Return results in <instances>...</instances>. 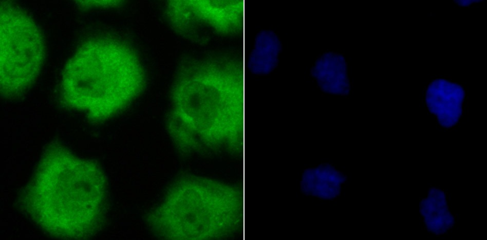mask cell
<instances>
[{
  "instance_id": "cell-7",
  "label": "cell",
  "mask_w": 487,
  "mask_h": 240,
  "mask_svg": "<svg viewBox=\"0 0 487 240\" xmlns=\"http://www.w3.org/2000/svg\"><path fill=\"white\" fill-rule=\"evenodd\" d=\"M282 49L280 40L275 32L261 30L255 36L246 66L254 75H268L277 66Z\"/></svg>"
},
{
  "instance_id": "cell-5",
  "label": "cell",
  "mask_w": 487,
  "mask_h": 240,
  "mask_svg": "<svg viewBox=\"0 0 487 240\" xmlns=\"http://www.w3.org/2000/svg\"><path fill=\"white\" fill-rule=\"evenodd\" d=\"M464 96L460 85L438 79L428 85L425 100L429 110L437 117L439 123L449 128L456 124L462 115Z\"/></svg>"
},
{
  "instance_id": "cell-2",
  "label": "cell",
  "mask_w": 487,
  "mask_h": 240,
  "mask_svg": "<svg viewBox=\"0 0 487 240\" xmlns=\"http://www.w3.org/2000/svg\"><path fill=\"white\" fill-rule=\"evenodd\" d=\"M65 100L104 119L124 107L142 90L144 77L134 53L121 43L92 42L67 64L63 79Z\"/></svg>"
},
{
  "instance_id": "cell-6",
  "label": "cell",
  "mask_w": 487,
  "mask_h": 240,
  "mask_svg": "<svg viewBox=\"0 0 487 240\" xmlns=\"http://www.w3.org/2000/svg\"><path fill=\"white\" fill-rule=\"evenodd\" d=\"M347 70L344 57L337 53L328 52L316 60L311 73L323 91L346 96L350 90Z\"/></svg>"
},
{
  "instance_id": "cell-1",
  "label": "cell",
  "mask_w": 487,
  "mask_h": 240,
  "mask_svg": "<svg viewBox=\"0 0 487 240\" xmlns=\"http://www.w3.org/2000/svg\"><path fill=\"white\" fill-rule=\"evenodd\" d=\"M245 68L237 54L193 60L180 67L172 113L199 153L233 156L244 149Z\"/></svg>"
},
{
  "instance_id": "cell-3",
  "label": "cell",
  "mask_w": 487,
  "mask_h": 240,
  "mask_svg": "<svg viewBox=\"0 0 487 240\" xmlns=\"http://www.w3.org/2000/svg\"><path fill=\"white\" fill-rule=\"evenodd\" d=\"M220 183L198 177L179 180L152 215L153 228L170 239L207 238L224 223L229 211L225 195L217 196Z\"/></svg>"
},
{
  "instance_id": "cell-9",
  "label": "cell",
  "mask_w": 487,
  "mask_h": 240,
  "mask_svg": "<svg viewBox=\"0 0 487 240\" xmlns=\"http://www.w3.org/2000/svg\"><path fill=\"white\" fill-rule=\"evenodd\" d=\"M473 2V1H457L459 5H467Z\"/></svg>"
},
{
  "instance_id": "cell-4",
  "label": "cell",
  "mask_w": 487,
  "mask_h": 240,
  "mask_svg": "<svg viewBox=\"0 0 487 240\" xmlns=\"http://www.w3.org/2000/svg\"><path fill=\"white\" fill-rule=\"evenodd\" d=\"M13 8L1 12V91L18 95L38 75L43 60L39 33L25 15Z\"/></svg>"
},
{
  "instance_id": "cell-8",
  "label": "cell",
  "mask_w": 487,
  "mask_h": 240,
  "mask_svg": "<svg viewBox=\"0 0 487 240\" xmlns=\"http://www.w3.org/2000/svg\"><path fill=\"white\" fill-rule=\"evenodd\" d=\"M419 211L427 230L440 235L451 229L454 217L448 209L444 192L437 188L429 189L427 196L420 201Z\"/></svg>"
}]
</instances>
